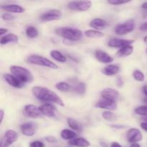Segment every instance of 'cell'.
I'll return each mask as SVG.
<instances>
[{"label":"cell","instance_id":"cell-1","mask_svg":"<svg viewBox=\"0 0 147 147\" xmlns=\"http://www.w3.org/2000/svg\"><path fill=\"white\" fill-rule=\"evenodd\" d=\"M32 91L33 95L38 100L45 102H53L60 106H64V103L60 96L47 88L42 87V86H34V88H32Z\"/></svg>","mask_w":147,"mask_h":147},{"label":"cell","instance_id":"cell-2","mask_svg":"<svg viewBox=\"0 0 147 147\" xmlns=\"http://www.w3.org/2000/svg\"><path fill=\"white\" fill-rule=\"evenodd\" d=\"M55 33L60 37L71 42H77L83 38V32L78 29L71 27H59L55 30Z\"/></svg>","mask_w":147,"mask_h":147},{"label":"cell","instance_id":"cell-3","mask_svg":"<svg viewBox=\"0 0 147 147\" xmlns=\"http://www.w3.org/2000/svg\"><path fill=\"white\" fill-rule=\"evenodd\" d=\"M10 72L13 76H15L22 83H31L33 80L32 73L27 68L21 66L11 65L9 67Z\"/></svg>","mask_w":147,"mask_h":147},{"label":"cell","instance_id":"cell-4","mask_svg":"<svg viewBox=\"0 0 147 147\" xmlns=\"http://www.w3.org/2000/svg\"><path fill=\"white\" fill-rule=\"evenodd\" d=\"M27 62L31 64L43 66V67H47L52 69H57L58 66L52 62L51 60L42 57V56L37 55H30L27 59Z\"/></svg>","mask_w":147,"mask_h":147},{"label":"cell","instance_id":"cell-5","mask_svg":"<svg viewBox=\"0 0 147 147\" xmlns=\"http://www.w3.org/2000/svg\"><path fill=\"white\" fill-rule=\"evenodd\" d=\"M18 139V134L14 130H7L1 139L0 147H8Z\"/></svg>","mask_w":147,"mask_h":147},{"label":"cell","instance_id":"cell-6","mask_svg":"<svg viewBox=\"0 0 147 147\" xmlns=\"http://www.w3.org/2000/svg\"><path fill=\"white\" fill-rule=\"evenodd\" d=\"M92 3L90 1H70L67 4L70 9L74 11H85L88 10L91 7Z\"/></svg>","mask_w":147,"mask_h":147},{"label":"cell","instance_id":"cell-7","mask_svg":"<svg viewBox=\"0 0 147 147\" xmlns=\"http://www.w3.org/2000/svg\"><path fill=\"white\" fill-rule=\"evenodd\" d=\"M134 22L133 21H129L123 23V24H120L116 26L115 32L119 35H125V34L134 31Z\"/></svg>","mask_w":147,"mask_h":147},{"label":"cell","instance_id":"cell-8","mask_svg":"<svg viewBox=\"0 0 147 147\" xmlns=\"http://www.w3.org/2000/svg\"><path fill=\"white\" fill-rule=\"evenodd\" d=\"M24 113L26 116L32 118V119H38L42 116L40 108L32 104L26 105L24 106Z\"/></svg>","mask_w":147,"mask_h":147},{"label":"cell","instance_id":"cell-9","mask_svg":"<svg viewBox=\"0 0 147 147\" xmlns=\"http://www.w3.org/2000/svg\"><path fill=\"white\" fill-rule=\"evenodd\" d=\"M61 11L58 9H50L42 14L40 17V20L43 22H51L57 20L62 17Z\"/></svg>","mask_w":147,"mask_h":147},{"label":"cell","instance_id":"cell-10","mask_svg":"<svg viewBox=\"0 0 147 147\" xmlns=\"http://www.w3.org/2000/svg\"><path fill=\"white\" fill-rule=\"evenodd\" d=\"M134 42L133 40H124V39L119 38H113L109 40V47H113V48H122L125 46L131 45Z\"/></svg>","mask_w":147,"mask_h":147},{"label":"cell","instance_id":"cell-11","mask_svg":"<svg viewBox=\"0 0 147 147\" xmlns=\"http://www.w3.org/2000/svg\"><path fill=\"white\" fill-rule=\"evenodd\" d=\"M96 107L103 109H106V110L110 111H114L117 109V103H116V102L111 101L110 100H108V99L102 98L101 99H100L96 103Z\"/></svg>","mask_w":147,"mask_h":147},{"label":"cell","instance_id":"cell-12","mask_svg":"<svg viewBox=\"0 0 147 147\" xmlns=\"http://www.w3.org/2000/svg\"><path fill=\"white\" fill-rule=\"evenodd\" d=\"M143 139L142 134L139 129H130L127 132V139L129 142L131 144L137 143L140 142Z\"/></svg>","mask_w":147,"mask_h":147},{"label":"cell","instance_id":"cell-13","mask_svg":"<svg viewBox=\"0 0 147 147\" xmlns=\"http://www.w3.org/2000/svg\"><path fill=\"white\" fill-rule=\"evenodd\" d=\"M101 96L103 98L108 99L111 101L116 102L119 98V93L113 88H105L101 91Z\"/></svg>","mask_w":147,"mask_h":147},{"label":"cell","instance_id":"cell-14","mask_svg":"<svg viewBox=\"0 0 147 147\" xmlns=\"http://www.w3.org/2000/svg\"><path fill=\"white\" fill-rule=\"evenodd\" d=\"M40 110L42 114L49 118H53L55 116L56 108L50 103H45L40 106Z\"/></svg>","mask_w":147,"mask_h":147},{"label":"cell","instance_id":"cell-15","mask_svg":"<svg viewBox=\"0 0 147 147\" xmlns=\"http://www.w3.org/2000/svg\"><path fill=\"white\" fill-rule=\"evenodd\" d=\"M4 79L9 86L16 88H22L24 86L23 83H22L15 76L11 74H9V73L4 74Z\"/></svg>","mask_w":147,"mask_h":147},{"label":"cell","instance_id":"cell-16","mask_svg":"<svg viewBox=\"0 0 147 147\" xmlns=\"http://www.w3.org/2000/svg\"><path fill=\"white\" fill-rule=\"evenodd\" d=\"M95 56L96 59L102 63H111L113 61V57L103 50L96 51Z\"/></svg>","mask_w":147,"mask_h":147},{"label":"cell","instance_id":"cell-17","mask_svg":"<svg viewBox=\"0 0 147 147\" xmlns=\"http://www.w3.org/2000/svg\"><path fill=\"white\" fill-rule=\"evenodd\" d=\"M21 131L24 136H32L35 134V126L32 123H23L20 126Z\"/></svg>","mask_w":147,"mask_h":147},{"label":"cell","instance_id":"cell-18","mask_svg":"<svg viewBox=\"0 0 147 147\" xmlns=\"http://www.w3.org/2000/svg\"><path fill=\"white\" fill-rule=\"evenodd\" d=\"M109 24L105 20L100 18H96L93 19V20L90 22V26L93 28L96 29V30L99 31V30H104L105 28L108 27Z\"/></svg>","mask_w":147,"mask_h":147},{"label":"cell","instance_id":"cell-19","mask_svg":"<svg viewBox=\"0 0 147 147\" xmlns=\"http://www.w3.org/2000/svg\"><path fill=\"white\" fill-rule=\"evenodd\" d=\"M1 9L6 11H9V13H20L24 12L25 9L18 4H6V5L1 6Z\"/></svg>","mask_w":147,"mask_h":147},{"label":"cell","instance_id":"cell-20","mask_svg":"<svg viewBox=\"0 0 147 147\" xmlns=\"http://www.w3.org/2000/svg\"><path fill=\"white\" fill-rule=\"evenodd\" d=\"M120 71V67L116 65H109L102 70V73L107 76H112L118 74Z\"/></svg>","mask_w":147,"mask_h":147},{"label":"cell","instance_id":"cell-21","mask_svg":"<svg viewBox=\"0 0 147 147\" xmlns=\"http://www.w3.org/2000/svg\"><path fill=\"white\" fill-rule=\"evenodd\" d=\"M68 144L71 146L77 147H88L90 145V142L83 138H76L73 140L69 141Z\"/></svg>","mask_w":147,"mask_h":147},{"label":"cell","instance_id":"cell-22","mask_svg":"<svg viewBox=\"0 0 147 147\" xmlns=\"http://www.w3.org/2000/svg\"><path fill=\"white\" fill-rule=\"evenodd\" d=\"M18 41L19 37L16 34L11 33V34L2 36L1 37L0 42H1V45H6L8 43H17L18 42Z\"/></svg>","mask_w":147,"mask_h":147},{"label":"cell","instance_id":"cell-23","mask_svg":"<svg viewBox=\"0 0 147 147\" xmlns=\"http://www.w3.org/2000/svg\"><path fill=\"white\" fill-rule=\"evenodd\" d=\"M60 136H61L62 139H65V140L71 141L76 139V137H77V134L75 133L73 131L69 130V129H64L60 133Z\"/></svg>","mask_w":147,"mask_h":147},{"label":"cell","instance_id":"cell-24","mask_svg":"<svg viewBox=\"0 0 147 147\" xmlns=\"http://www.w3.org/2000/svg\"><path fill=\"white\" fill-rule=\"evenodd\" d=\"M134 51V47L131 45L125 46V47L121 48L119 51L117 52V55L119 57H127L130 55L132 54Z\"/></svg>","mask_w":147,"mask_h":147},{"label":"cell","instance_id":"cell-25","mask_svg":"<svg viewBox=\"0 0 147 147\" xmlns=\"http://www.w3.org/2000/svg\"><path fill=\"white\" fill-rule=\"evenodd\" d=\"M50 56L54 59L55 60L60 63H65L67 61V57L63 55L58 50H52L50 52Z\"/></svg>","mask_w":147,"mask_h":147},{"label":"cell","instance_id":"cell-26","mask_svg":"<svg viewBox=\"0 0 147 147\" xmlns=\"http://www.w3.org/2000/svg\"><path fill=\"white\" fill-rule=\"evenodd\" d=\"M73 90L77 94L83 96V95L85 94L86 91V86L84 83L79 82L77 84L75 85L74 87L73 88Z\"/></svg>","mask_w":147,"mask_h":147},{"label":"cell","instance_id":"cell-27","mask_svg":"<svg viewBox=\"0 0 147 147\" xmlns=\"http://www.w3.org/2000/svg\"><path fill=\"white\" fill-rule=\"evenodd\" d=\"M85 34L86 35V37H89V38H100V37H104V34L103 32L95 30H86L85 32Z\"/></svg>","mask_w":147,"mask_h":147},{"label":"cell","instance_id":"cell-28","mask_svg":"<svg viewBox=\"0 0 147 147\" xmlns=\"http://www.w3.org/2000/svg\"><path fill=\"white\" fill-rule=\"evenodd\" d=\"M102 117L108 121H114L117 119V116L110 111H106L102 113Z\"/></svg>","mask_w":147,"mask_h":147},{"label":"cell","instance_id":"cell-29","mask_svg":"<svg viewBox=\"0 0 147 147\" xmlns=\"http://www.w3.org/2000/svg\"><path fill=\"white\" fill-rule=\"evenodd\" d=\"M55 87L57 90L63 92H67L72 90L71 86H70L68 83H65V82H60V83H57Z\"/></svg>","mask_w":147,"mask_h":147},{"label":"cell","instance_id":"cell-30","mask_svg":"<svg viewBox=\"0 0 147 147\" xmlns=\"http://www.w3.org/2000/svg\"><path fill=\"white\" fill-rule=\"evenodd\" d=\"M26 34L30 38H35L38 36V31L34 27L30 26L26 30Z\"/></svg>","mask_w":147,"mask_h":147},{"label":"cell","instance_id":"cell-31","mask_svg":"<svg viewBox=\"0 0 147 147\" xmlns=\"http://www.w3.org/2000/svg\"><path fill=\"white\" fill-rule=\"evenodd\" d=\"M67 124H68L69 126H70L72 129H73V130L75 131L81 130V128H80V124H79V123L78 122V121L75 120V119H71V118L67 119Z\"/></svg>","mask_w":147,"mask_h":147},{"label":"cell","instance_id":"cell-32","mask_svg":"<svg viewBox=\"0 0 147 147\" xmlns=\"http://www.w3.org/2000/svg\"><path fill=\"white\" fill-rule=\"evenodd\" d=\"M133 77L136 81L139 82H143L145 79L144 74L139 70H136L134 71Z\"/></svg>","mask_w":147,"mask_h":147},{"label":"cell","instance_id":"cell-33","mask_svg":"<svg viewBox=\"0 0 147 147\" xmlns=\"http://www.w3.org/2000/svg\"><path fill=\"white\" fill-rule=\"evenodd\" d=\"M135 113L138 115L147 117V106H142L135 109Z\"/></svg>","mask_w":147,"mask_h":147},{"label":"cell","instance_id":"cell-34","mask_svg":"<svg viewBox=\"0 0 147 147\" xmlns=\"http://www.w3.org/2000/svg\"><path fill=\"white\" fill-rule=\"evenodd\" d=\"M131 1H121V0H109L107 2L112 5H121V4H127Z\"/></svg>","mask_w":147,"mask_h":147},{"label":"cell","instance_id":"cell-35","mask_svg":"<svg viewBox=\"0 0 147 147\" xmlns=\"http://www.w3.org/2000/svg\"><path fill=\"white\" fill-rule=\"evenodd\" d=\"M1 18H2V20H6V21H10V20H14L15 17L13 16L12 14H9V13H4L1 15Z\"/></svg>","mask_w":147,"mask_h":147},{"label":"cell","instance_id":"cell-36","mask_svg":"<svg viewBox=\"0 0 147 147\" xmlns=\"http://www.w3.org/2000/svg\"><path fill=\"white\" fill-rule=\"evenodd\" d=\"M30 147H45V144L39 141H35L32 143H30Z\"/></svg>","mask_w":147,"mask_h":147},{"label":"cell","instance_id":"cell-37","mask_svg":"<svg viewBox=\"0 0 147 147\" xmlns=\"http://www.w3.org/2000/svg\"><path fill=\"white\" fill-rule=\"evenodd\" d=\"M45 139L47 142H49V143L54 144V143H57V139H56L55 137H54V136H47V137L45 138Z\"/></svg>","mask_w":147,"mask_h":147},{"label":"cell","instance_id":"cell-38","mask_svg":"<svg viewBox=\"0 0 147 147\" xmlns=\"http://www.w3.org/2000/svg\"><path fill=\"white\" fill-rule=\"evenodd\" d=\"M139 29H140L141 31H144V32L147 31V22H146L143 23V24L140 26Z\"/></svg>","mask_w":147,"mask_h":147},{"label":"cell","instance_id":"cell-39","mask_svg":"<svg viewBox=\"0 0 147 147\" xmlns=\"http://www.w3.org/2000/svg\"><path fill=\"white\" fill-rule=\"evenodd\" d=\"M116 83H117V86L119 87H122V86L123 85V81L122 80V78L121 77H119L117 78V81H116Z\"/></svg>","mask_w":147,"mask_h":147},{"label":"cell","instance_id":"cell-40","mask_svg":"<svg viewBox=\"0 0 147 147\" xmlns=\"http://www.w3.org/2000/svg\"><path fill=\"white\" fill-rule=\"evenodd\" d=\"M141 127L142 128V129H144V131H147V123L146 122H142V123H141Z\"/></svg>","mask_w":147,"mask_h":147},{"label":"cell","instance_id":"cell-41","mask_svg":"<svg viewBox=\"0 0 147 147\" xmlns=\"http://www.w3.org/2000/svg\"><path fill=\"white\" fill-rule=\"evenodd\" d=\"M7 31H8V30H7V29L1 28L0 29V34H1V36H3V34H6V32H7Z\"/></svg>","mask_w":147,"mask_h":147},{"label":"cell","instance_id":"cell-42","mask_svg":"<svg viewBox=\"0 0 147 147\" xmlns=\"http://www.w3.org/2000/svg\"><path fill=\"white\" fill-rule=\"evenodd\" d=\"M4 111L1 109V111H0V116H1V120H0V123H2V121H3V118H4Z\"/></svg>","mask_w":147,"mask_h":147},{"label":"cell","instance_id":"cell-43","mask_svg":"<svg viewBox=\"0 0 147 147\" xmlns=\"http://www.w3.org/2000/svg\"><path fill=\"white\" fill-rule=\"evenodd\" d=\"M111 147H122L118 142H113Z\"/></svg>","mask_w":147,"mask_h":147},{"label":"cell","instance_id":"cell-44","mask_svg":"<svg viewBox=\"0 0 147 147\" xmlns=\"http://www.w3.org/2000/svg\"><path fill=\"white\" fill-rule=\"evenodd\" d=\"M142 8L144 9H147V1L146 2L143 3L142 5Z\"/></svg>","mask_w":147,"mask_h":147},{"label":"cell","instance_id":"cell-45","mask_svg":"<svg viewBox=\"0 0 147 147\" xmlns=\"http://www.w3.org/2000/svg\"><path fill=\"white\" fill-rule=\"evenodd\" d=\"M143 91L144 93V94L147 96V86H144L143 87Z\"/></svg>","mask_w":147,"mask_h":147},{"label":"cell","instance_id":"cell-46","mask_svg":"<svg viewBox=\"0 0 147 147\" xmlns=\"http://www.w3.org/2000/svg\"><path fill=\"white\" fill-rule=\"evenodd\" d=\"M130 147H141V146L139 144L134 143V144H132L131 145Z\"/></svg>","mask_w":147,"mask_h":147},{"label":"cell","instance_id":"cell-47","mask_svg":"<svg viewBox=\"0 0 147 147\" xmlns=\"http://www.w3.org/2000/svg\"><path fill=\"white\" fill-rule=\"evenodd\" d=\"M100 145H101L102 147H107V144H106V143H104V142H100Z\"/></svg>","mask_w":147,"mask_h":147},{"label":"cell","instance_id":"cell-48","mask_svg":"<svg viewBox=\"0 0 147 147\" xmlns=\"http://www.w3.org/2000/svg\"><path fill=\"white\" fill-rule=\"evenodd\" d=\"M144 41L145 42V43H147V36H146V37L144 38Z\"/></svg>","mask_w":147,"mask_h":147},{"label":"cell","instance_id":"cell-49","mask_svg":"<svg viewBox=\"0 0 147 147\" xmlns=\"http://www.w3.org/2000/svg\"><path fill=\"white\" fill-rule=\"evenodd\" d=\"M143 120L144 121V122H146V123H147V117H146V118H144Z\"/></svg>","mask_w":147,"mask_h":147},{"label":"cell","instance_id":"cell-50","mask_svg":"<svg viewBox=\"0 0 147 147\" xmlns=\"http://www.w3.org/2000/svg\"><path fill=\"white\" fill-rule=\"evenodd\" d=\"M146 53H147V48H146Z\"/></svg>","mask_w":147,"mask_h":147}]
</instances>
